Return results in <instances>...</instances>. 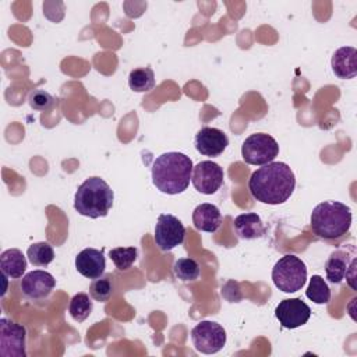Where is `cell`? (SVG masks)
Wrapping results in <instances>:
<instances>
[{"instance_id":"cell-11","label":"cell","mask_w":357,"mask_h":357,"mask_svg":"<svg viewBox=\"0 0 357 357\" xmlns=\"http://www.w3.org/2000/svg\"><path fill=\"white\" fill-rule=\"evenodd\" d=\"M223 178V169L212 160H202L192 167L191 183L194 188L201 194H215L222 187Z\"/></svg>"},{"instance_id":"cell-26","label":"cell","mask_w":357,"mask_h":357,"mask_svg":"<svg viewBox=\"0 0 357 357\" xmlns=\"http://www.w3.org/2000/svg\"><path fill=\"white\" fill-rule=\"evenodd\" d=\"M89 294L95 301L105 303L113 294V280L110 275H102L100 278L93 279L89 286Z\"/></svg>"},{"instance_id":"cell-2","label":"cell","mask_w":357,"mask_h":357,"mask_svg":"<svg viewBox=\"0 0 357 357\" xmlns=\"http://www.w3.org/2000/svg\"><path fill=\"white\" fill-rule=\"evenodd\" d=\"M192 167V160L185 153H162L153 160L152 183L163 194H181L190 185Z\"/></svg>"},{"instance_id":"cell-14","label":"cell","mask_w":357,"mask_h":357,"mask_svg":"<svg viewBox=\"0 0 357 357\" xmlns=\"http://www.w3.org/2000/svg\"><path fill=\"white\" fill-rule=\"evenodd\" d=\"M195 149L204 156H219L229 145L226 132L216 127H202L194 138Z\"/></svg>"},{"instance_id":"cell-24","label":"cell","mask_w":357,"mask_h":357,"mask_svg":"<svg viewBox=\"0 0 357 357\" xmlns=\"http://www.w3.org/2000/svg\"><path fill=\"white\" fill-rule=\"evenodd\" d=\"M173 272L181 282H194L198 279L201 268L194 258H178L173 265Z\"/></svg>"},{"instance_id":"cell-4","label":"cell","mask_w":357,"mask_h":357,"mask_svg":"<svg viewBox=\"0 0 357 357\" xmlns=\"http://www.w3.org/2000/svg\"><path fill=\"white\" fill-rule=\"evenodd\" d=\"M351 209L339 201H324L311 212L312 231L325 240H335L349 231Z\"/></svg>"},{"instance_id":"cell-27","label":"cell","mask_w":357,"mask_h":357,"mask_svg":"<svg viewBox=\"0 0 357 357\" xmlns=\"http://www.w3.org/2000/svg\"><path fill=\"white\" fill-rule=\"evenodd\" d=\"M28 102H29V106L33 109V110H38V112H45V110H49L54 106L56 103V99L45 89H35L29 93V98H28Z\"/></svg>"},{"instance_id":"cell-25","label":"cell","mask_w":357,"mask_h":357,"mask_svg":"<svg viewBox=\"0 0 357 357\" xmlns=\"http://www.w3.org/2000/svg\"><path fill=\"white\" fill-rule=\"evenodd\" d=\"M109 257L117 269L127 271L137 261L138 250L135 247H116L109 251Z\"/></svg>"},{"instance_id":"cell-5","label":"cell","mask_w":357,"mask_h":357,"mask_svg":"<svg viewBox=\"0 0 357 357\" xmlns=\"http://www.w3.org/2000/svg\"><path fill=\"white\" fill-rule=\"evenodd\" d=\"M272 280L283 293H296L305 284L307 266L293 254L283 255L272 268Z\"/></svg>"},{"instance_id":"cell-7","label":"cell","mask_w":357,"mask_h":357,"mask_svg":"<svg viewBox=\"0 0 357 357\" xmlns=\"http://www.w3.org/2000/svg\"><path fill=\"white\" fill-rule=\"evenodd\" d=\"M191 342L197 351L215 354L226 344V331L215 321H201L191 329Z\"/></svg>"},{"instance_id":"cell-19","label":"cell","mask_w":357,"mask_h":357,"mask_svg":"<svg viewBox=\"0 0 357 357\" xmlns=\"http://www.w3.org/2000/svg\"><path fill=\"white\" fill-rule=\"evenodd\" d=\"M0 268L6 278L20 279L26 271V258L18 248H8L0 255Z\"/></svg>"},{"instance_id":"cell-21","label":"cell","mask_w":357,"mask_h":357,"mask_svg":"<svg viewBox=\"0 0 357 357\" xmlns=\"http://www.w3.org/2000/svg\"><path fill=\"white\" fill-rule=\"evenodd\" d=\"M26 257L35 266H47L54 259V250L49 243L39 241L28 247Z\"/></svg>"},{"instance_id":"cell-16","label":"cell","mask_w":357,"mask_h":357,"mask_svg":"<svg viewBox=\"0 0 357 357\" xmlns=\"http://www.w3.org/2000/svg\"><path fill=\"white\" fill-rule=\"evenodd\" d=\"M331 67L340 79H351L357 75V50L353 46H342L332 54Z\"/></svg>"},{"instance_id":"cell-12","label":"cell","mask_w":357,"mask_h":357,"mask_svg":"<svg viewBox=\"0 0 357 357\" xmlns=\"http://www.w3.org/2000/svg\"><path fill=\"white\" fill-rule=\"evenodd\" d=\"M275 317L283 328L296 329L307 324L311 308L301 298H286L276 305Z\"/></svg>"},{"instance_id":"cell-18","label":"cell","mask_w":357,"mask_h":357,"mask_svg":"<svg viewBox=\"0 0 357 357\" xmlns=\"http://www.w3.org/2000/svg\"><path fill=\"white\" fill-rule=\"evenodd\" d=\"M192 223L201 231L215 233L220 227L222 213L213 204H199L192 212Z\"/></svg>"},{"instance_id":"cell-22","label":"cell","mask_w":357,"mask_h":357,"mask_svg":"<svg viewBox=\"0 0 357 357\" xmlns=\"http://www.w3.org/2000/svg\"><path fill=\"white\" fill-rule=\"evenodd\" d=\"M92 308L93 304L86 293H77L75 296H73L68 304V312L71 318L77 322L85 321L91 315Z\"/></svg>"},{"instance_id":"cell-23","label":"cell","mask_w":357,"mask_h":357,"mask_svg":"<svg viewBox=\"0 0 357 357\" xmlns=\"http://www.w3.org/2000/svg\"><path fill=\"white\" fill-rule=\"evenodd\" d=\"M305 296L315 304H326L331 300V289L322 276L312 275L305 290Z\"/></svg>"},{"instance_id":"cell-1","label":"cell","mask_w":357,"mask_h":357,"mask_svg":"<svg viewBox=\"0 0 357 357\" xmlns=\"http://www.w3.org/2000/svg\"><path fill=\"white\" fill-rule=\"evenodd\" d=\"M296 187V176L284 162H271L257 169L250 180L248 190L252 198L268 205L286 202Z\"/></svg>"},{"instance_id":"cell-15","label":"cell","mask_w":357,"mask_h":357,"mask_svg":"<svg viewBox=\"0 0 357 357\" xmlns=\"http://www.w3.org/2000/svg\"><path fill=\"white\" fill-rule=\"evenodd\" d=\"M75 268L82 276L88 279L100 278L106 268L105 255L100 250L84 248L75 257Z\"/></svg>"},{"instance_id":"cell-13","label":"cell","mask_w":357,"mask_h":357,"mask_svg":"<svg viewBox=\"0 0 357 357\" xmlns=\"http://www.w3.org/2000/svg\"><path fill=\"white\" fill-rule=\"evenodd\" d=\"M56 287V279L46 271H31L25 273L20 282V289L26 298L43 300Z\"/></svg>"},{"instance_id":"cell-9","label":"cell","mask_w":357,"mask_h":357,"mask_svg":"<svg viewBox=\"0 0 357 357\" xmlns=\"http://www.w3.org/2000/svg\"><path fill=\"white\" fill-rule=\"evenodd\" d=\"M185 227L178 218L170 213L158 216L155 225V243L162 251H172L184 241Z\"/></svg>"},{"instance_id":"cell-10","label":"cell","mask_w":357,"mask_h":357,"mask_svg":"<svg viewBox=\"0 0 357 357\" xmlns=\"http://www.w3.org/2000/svg\"><path fill=\"white\" fill-rule=\"evenodd\" d=\"M26 331L8 318L0 319V354L3 357H25Z\"/></svg>"},{"instance_id":"cell-8","label":"cell","mask_w":357,"mask_h":357,"mask_svg":"<svg viewBox=\"0 0 357 357\" xmlns=\"http://www.w3.org/2000/svg\"><path fill=\"white\" fill-rule=\"evenodd\" d=\"M356 264L357 261L354 252L349 255V252L344 250L333 251L325 262L326 279L333 284H340L346 279L349 286L356 290Z\"/></svg>"},{"instance_id":"cell-20","label":"cell","mask_w":357,"mask_h":357,"mask_svg":"<svg viewBox=\"0 0 357 357\" xmlns=\"http://www.w3.org/2000/svg\"><path fill=\"white\" fill-rule=\"evenodd\" d=\"M128 86L134 92H148L155 86V73L151 67H138L128 74Z\"/></svg>"},{"instance_id":"cell-6","label":"cell","mask_w":357,"mask_h":357,"mask_svg":"<svg viewBox=\"0 0 357 357\" xmlns=\"http://www.w3.org/2000/svg\"><path fill=\"white\" fill-rule=\"evenodd\" d=\"M278 153L279 145L276 139L265 132L251 134L241 145L243 160L254 166H264L273 162Z\"/></svg>"},{"instance_id":"cell-17","label":"cell","mask_w":357,"mask_h":357,"mask_svg":"<svg viewBox=\"0 0 357 357\" xmlns=\"http://www.w3.org/2000/svg\"><path fill=\"white\" fill-rule=\"evenodd\" d=\"M233 226L237 237L241 240H255L266 233V227L261 216L255 212H247L236 216Z\"/></svg>"},{"instance_id":"cell-3","label":"cell","mask_w":357,"mask_h":357,"mask_svg":"<svg viewBox=\"0 0 357 357\" xmlns=\"http://www.w3.org/2000/svg\"><path fill=\"white\" fill-rule=\"evenodd\" d=\"M114 192L100 177H88L75 191L74 209L86 218L98 219L107 216L113 206Z\"/></svg>"}]
</instances>
